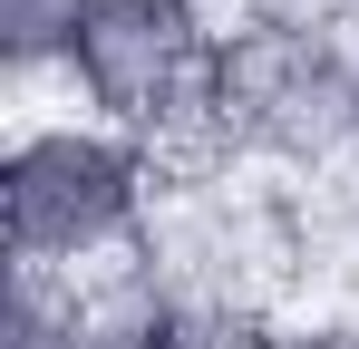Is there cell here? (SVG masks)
<instances>
[{"instance_id": "obj_2", "label": "cell", "mask_w": 359, "mask_h": 349, "mask_svg": "<svg viewBox=\"0 0 359 349\" xmlns=\"http://www.w3.org/2000/svg\"><path fill=\"white\" fill-rule=\"evenodd\" d=\"M175 156L146 136H117L88 107H20L10 156H0V214H10V262L59 272V282H107L136 262V242L165 204Z\"/></svg>"}, {"instance_id": "obj_5", "label": "cell", "mask_w": 359, "mask_h": 349, "mask_svg": "<svg viewBox=\"0 0 359 349\" xmlns=\"http://www.w3.org/2000/svg\"><path fill=\"white\" fill-rule=\"evenodd\" d=\"M0 349H88V282H59V272H10Z\"/></svg>"}, {"instance_id": "obj_4", "label": "cell", "mask_w": 359, "mask_h": 349, "mask_svg": "<svg viewBox=\"0 0 359 349\" xmlns=\"http://www.w3.org/2000/svg\"><path fill=\"white\" fill-rule=\"evenodd\" d=\"M78 20H88V0H0V68H10L29 97H39V88H68Z\"/></svg>"}, {"instance_id": "obj_6", "label": "cell", "mask_w": 359, "mask_h": 349, "mask_svg": "<svg viewBox=\"0 0 359 349\" xmlns=\"http://www.w3.org/2000/svg\"><path fill=\"white\" fill-rule=\"evenodd\" d=\"M224 10H311V20H330V10H350V0H224Z\"/></svg>"}, {"instance_id": "obj_1", "label": "cell", "mask_w": 359, "mask_h": 349, "mask_svg": "<svg viewBox=\"0 0 359 349\" xmlns=\"http://www.w3.org/2000/svg\"><path fill=\"white\" fill-rule=\"evenodd\" d=\"M184 165V156H175ZM194 165H233L262 184H320L359 165V49L311 10H233Z\"/></svg>"}, {"instance_id": "obj_3", "label": "cell", "mask_w": 359, "mask_h": 349, "mask_svg": "<svg viewBox=\"0 0 359 349\" xmlns=\"http://www.w3.org/2000/svg\"><path fill=\"white\" fill-rule=\"evenodd\" d=\"M224 20V0H88L59 97L117 136H146L156 156H194Z\"/></svg>"}]
</instances>
